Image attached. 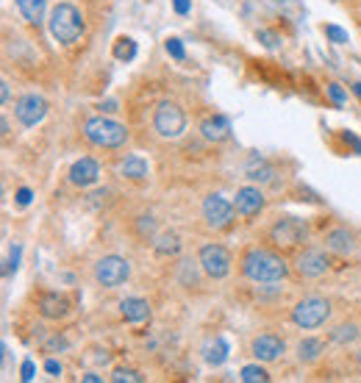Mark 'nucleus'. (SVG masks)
I'll return each instance as SVG.
<instances>
[{
  "mask_svg": "<svg viewBox=\"0 0 361 383\" xmlns=\"http://www.w3.org/2000/svg\"><path fill=\"white\" fill-rule=\"evenodd\" d=\"M131 278V264L122 256H103L95 264V281L103 289H117Z\"/></svg>",
  "mask_w": 361,
  "mask_h": 383,
  "instance_id": "1a4fd4ad",
  "label": "nucleus"
},
{
  "mask_svg": "<svg viewBox=\"0 0 361 383\" xmlns=\"http://www.w3.org/2000/svg\"><path fill=\"white\" fill-rule=\"evenodd\" d=\"M242 275H245L248 281H253V283L270 286V283L286 281L289 264H286L278 253H272V250H267V248H250V250L242 256Z\"/></svg>",
  "mask_w": 361,
  "mask_h": 383,
  "instance_id": "f257e3e1",
  "label": "nucleus"
},
{
  "mask_svg": "<svg viewBox=\"0 0 361 383\" xmlns=\"http://www.w3.org/2000/svg\"><path fill=\"white\" fill-rule=\"evenodd\" d=\"M114 56H117L120 61H131V58L136 56V42L128 39V36L117 39V45H114Z\"/></svg>",
  "mask_w": 361,
  "mask_h": 383,
  "instance_id": "bb28decb",
  "label": "nucleus"
},
{
  "mask_svg": "<svg viewBox=\"0 0 361 383\" xmlns=\"http://www.w3.org/2000/svg\"><path fill=\"white\" fill-rule=\"evenodd\" d=\"M325 36H328L333 45H344V42H347V31H342L339 25H325Z\"/></svg>",
  "mask_w": 361,
  "mask_h": 383,
  "instance_id": "c85d7f7f",
  "label": "nucleus"
},
{
  "mask_svg": "<svg viewBox=\"0 0 361 383\" xmlns=\"http://www.w3.org/2000/svg\"><path fill=\"white\" fill-rule=\"evenodd\" d=\"M239 377H242L245 383H267V380H270V372H267L264 366H259V364H248V366H242Z\"/></svg>",
  "mask_w": 361,
  "mask_h": 383,
  "instance_id": "a878e982",
  "label": "nucleus"
},
{
  "mask_svg": "<svg viewBox=\"0 0 361 383\" xmlns=\"http://www.w3.org/2000/svg\"><path fill=\"white\" fill-rule=\"evenodd\" d=\"M259 42H261L264 47L275 50V47L281 45V36H278V34H272V31H264V28H261V31H259Z\"/></svg>",
  "mask_w": 361,
  "mask_h": 383,
  "instance_id": "7c9ffc66",
  "label": "nucleus"
},
{
  "mask_svg": "<svg viewBox=\"0 0 361 383\" xmlns=\"http://www.w3.org/2000/svg\"><path fill=\"white\" fill-rule=\"evenodd\" d=\"M344 142H350V144L355 147V153H361V139H358V136H353V133H344Z\"/></svg>",
  "mask_w": 361,
  "mask_h": 383,
  "instance_id": "ea45409f",
  "label": "nucleus"
},
{
  "mask_svg": "<svg viewBox=\"0 0 361 383\" xmlns=\"http://www.w3.org/2000/svg\"><path fill=\"white\" fill-rule=\"evenodd\" d=\"M0 98H3V103H9V100H12V87H9V81L0 84Z\"/></svg>",
  "mask_w": 361,
  "mask_h": 383,
  "instance_id": "58836bf2",
  "label": "nucleus"
},
{
  "mask_svg": "<svg viewBox=\"0 0 361 383\" xmlns=\"http://www.w3.org/2000/svg\"><path fill=\"white\" fill-rule=\"evenodd\" d=\"M84 136L95 147H106V150H117V147H122L128 142L125 125H120L117 120H109V117H92V120H87Z\"/></svg>",
  "mask_w": 361,
  "mask_h": 383,
  "instance_id": "7ed1b4c3",
  "label": "nucleus"
},
{
  "mask_svg": "<svg viewBox=\"0 0 361 383\" xmlns=\"http://www.w3.org/2000/svg\"><path fill=\"white\" fill-rule=\"evenodd\" d=\"M45 372L53 375V377H58V375H61V364H58L56 358H47V361H45Z\"/></svg>",
  "mask_w": 361,
  "mask_h": 383,
  "instance_id": "72a5a7b5",
  "label": "nucleus"
},
{
  "mask_svg": "<svg viewBox=\"0 0 361 383\" xmlns=\"http://www.w3.org/2000/svg\"><path fill=\"white\" fill-rule=\"evenodd\" d=\"M167 53L173 56V58H178V61H184V56H186V50H184V45H181V39H167Z\"/></svg>",
  "mask_w": 361,
  "mask_h": 383,
  "instance_id": "2f4dec72",
  "label": "nucleus"
},
{
  "mask_svg": "<svg viewBox=\"0 0 361 383\" xmlns=\"http://www.w3.org/2000/svg\"><path fill=\"white\" fill-rule=\"evenodd\" d=\"M328 95H331V100H333L336 106H342V103L347 100V95H344V89H342L339 84H331V87H328Z\"/></svg>",
  "mask_w": 361,
  "mask_h": 383,
  "instance_id": "473e14b6",
  "label": "nucleus"
},
{
  "mask_svg": "<svg viewBox=\"0 0 361 383\" xmlns=\"http://www.w3.org/2000/svg\"><path fill=\"white\" fill-rule=\"evenodd\" d=\"M328 317H331V303L325 297H306L292 309V322L303 331H314L325 325Z\"/></svg>",
  "mask_w": 361,
  "mask_h": 383,
  "instance_id": "39448f33",
  "label": "nucleus"
},
{
  "mask_svg": "<svg viewBox=\"0 0 361 383\" xmlns=\"http://www.w3.org/2000/svg\"><path fill=\"white\" fill-rule=\"evenodd\" d=\"M20 372H23V380H34V372H36L34 361H31V358H25V361H23V369H20Z\"/></svg>",
  "mask_w": 361,
  "mask_h": 383,
  "instance_id": "f704fd0d",
  "label": "nucleus"
},
{
  "mask_svg": "<svg viewBox=\"0 0 361 383\" xmlns=\"http://www.w3.org/2000/svg\"><path fill=\"white\" fill-rule=\"evenodd\" d=\"M358 325H339V328H333L331 331V342H336V344H350V342H355L358 339Z\"/></svg>",
  "mask_w": 361,
  "mask_h": 383,
  "instance_id": "393cba45",
  "label": "nucleus"
},
{
  "mask_svg": "<svg viewBox=\"0 0 361 383\" xmlns=\"http://www.w3.org/2000/svg\"><path fill=\"white\" fill-rule=\"evenodd\" d=\"M197 264H200V270H203L208 278L223 281V278H228L234 259H231V253H228L223 245H203L200 253H197Z\"/></svg>",
  "mask_w": 361,
  "mask_h": 383,
  "instance_id": "6e6552de",
  "label": "nucleus"
},
{
  "mask_svg": "<svg viewBox=\"0 0 361 383\" xmlns=\"http://www.w3.org/2000/svg\"><path fill=\"white\" fill-rule=\"evenodd\" d=\"M203 358H206V364L208 366H220V364H226V358H228V344H226V339H211V342H206V347H203Z\"/></svg>",
  "mask_w": 361,
  "mask_h": 383,
  "instance_id": "4be33fe9",
  "label": "nucleus"
},
{
  "mask_svg": "<svg viewBox=\"0 0 361 383\" xmlns=\"http://www.w3.org/2000/svg\"><path fill=\"white\" fill-rule=\"evenodd\" d=\"M325 248L336 256H353L355 239H353V234L347 231V228H333V231L325 237Z\"/></svg>",
  "mask_w": 361,
  "mask_h": 383,
  "instance_id": "f3484780",
  "label": "nucleus"
},
{
  "mask_svg": "<svg viewBox=\"0 0 361 383\" xmlns=\"http://www.w3.org/2000/svg\"><path fill=\"white\" fill-rule=\"evenodd\" d=\"M245 175H248L250 181L270 184V181L275 178V170H272V164H270L267 159H261V156H250V162H248V167H245Z\"/></svg>",
  "mask_w": 361,
  "mask_h": 383,
  "instance_id": "6ab92c4d",
  "label": "nucleus"
},
{
  "mask_svg": "<svg viewBox=\"0 0 361 383\" xmlns=\"http://www.w3.org/2000/svg\"><path fill=\"white\" fill-rule=\"evenodd\" d=\"M100 111H106V114H114V111H117V103H114V100H106V103H100Z\"/></svg>",
  "mask_w": 361,
  "mask_h": 383,
  "instance_id": "a19ab883",
  "label": "nucleus"
},
{
  "mask_svg": "<svg viewBox=\"0 0 361 383\" xmlns=\"http://www.w3.org/2000/svg\"><path fill=\"white\" fill-rule=\"evenodd\" d=\"M173 9L178 14H189V0H173Z\"/></svg>",
  "mask_w": 361,
  "mask_h": 383,
  "instance_id": "e433bc0d",
  "label": "nucleus"
},
{
  "mask_svg": "<svg viewBox=\"0 0 361 383\" xmlns=\"http://www.w3.org/2000/svg\"><path fill=\"white\" fill-rule=\"evenodd\" d=\"M322 353H325V344L314 336H306L298 342V361H303V364H314Z\"/></svg>",
  "mask_w": 361,
  "mask_h": 383,
  "instance_id": "5701e85b",
  "label": "nucleus"
},
{
  "mask_svg": "<svg viewBox=\"0 0 361 383\" xmlns=\"http://www.w3.org/2000/svg\"><path fill=\"white\" fill-rule=\"evenodd\" d=\"M120 314H122L125 322L139 325L144 320H151V305H148V300H142V297H125L120 303Z\"/></svg>",
  "mask_w": 361,
  "mask_h": 383,
  "instance_id": "dca6fc26",
  "label": "nucleus"
},
{
  "mask_svg": "<svg viewBox=\"0 0 361 383\" xmlns=\"http://www.w3.org/2000/svg\"><path fill=\"white\" fill-rule=\"evenodd\" d=\"M153 128L164 139H178L186 131V114H184V109L178 103H173V100H162L156 106V114H153Z\"/></svg>",
  "mask_w": 361,
  "mask_h": 383,
  "instance_id": "423d86ee",
  "label": "nucleus"
},
{
  "mask_svg": "<svg viewBox=\"0 0 361 383\" xmlns=\"http://www.w3.org/2000/svg\"><path fill=\"white\" fill-rule=\"evenodd\" d=\"M84 380H87V383H100L103 377H100V375H95V372H87V375H84Z\"/></svg>",
  "mask_w": 361,
  "mask_h": 383,
  "instance_id": "79ce46f5",
  "label": "nucleus"
},
{
  "mask_svg": "<svg viewBox=\"0 0 361 383\" xmlns=\"http://www.w3.org/2000/svg\"><path fill=\"white\" fill-rule=\"evenodd\" d=\"M69 309H72L69 297H64V294H58V292H50V294H45V297L39 300V311H42V317H47V320H64V317L69 314Z\"/></svg>",
  "mask_w": 361,
  "mask_h": 383,
  "instance_id": "2eb2a0df",
  "label": "nucleus"
},
{
  "mask_svg": "<svg viewBox=\"0 0 361 383\" xmlns=\"http://www.w3.org/2000/svg\"><path fill=\"white\" fill-rule=\"evenodd\" d=\"M200 133L208 139V142H223V139H228L231 136V122L226 120V117H208V120H203V125H200Z\"/></svg>",
  "mask_w": 361,
  "mask_h": 383,
  "instance_id": "a211bd4d",
  "label": "nucleus"
},
{
  "mask_svg": "<svg viewBox=\"0 0 361 383\" xmlns=\"http://www.w3.org/2000/svg\"><path fill=\"white\" fill-rule=\"evenodd\" d=\"M295 264H298V272L303 278H320L331 270V259L325 250H303Z\"/></svg>",
  "mask_w": 361,
  "mask_h": 383,
  "instance_id": "9b49d317",
  "label": "nucleus"
},
{
  "mask_svg": "<svg viewBox=\"0 0 361 383\" xmlns=\"http://www.w3.org/2000/svg\"><path fill=\"white\" fill-rule=\"evenodd\" d=\"M234 208L239 217H256L261 208H264V195L259 186H242L237 189V197H234Z\"/></svg>",
  "mask_w": 361,
  "mask_h": 383,
  "instance_id": "ddd939ff",
  "label": "nucleus"
},
{
  "mask_svg": "<svg viewBox=\"0 0 361 383\" xmlns=\"http://www.w3.org/2000/svg\"><path fill=\"white\" fill-rule=\"evenodd\" d=\"M0 128H3V136H9V133H12V125H9V120H6V117L0 120Z\"/></svg>",
  "mask_w": 361,
  "mask_h": 383,
  "instance_id": "37998d69",
  "label": "nucleus"
},
{
  "mask_svg": "<svg viewBox=\"0 0 361 383\" xmlns=\"http://www.w3.org/2000/svg\"><path fill=\"white\" fill-rule=\"evenodd\" d=\"M250 350H253L256 361H264V364H270V361H275V358H281V355L286 353V344H283V339H281V336L261 333V336H256V339H253Z\"/></svg>",
  "mask_w": 361,
  "mask_h": 383,
  "instance_id": "f8f14e48",
  "label": "nucleus"
},
{
  "mask_svg": "<svg viewBox=\"0 0 361 383\" xmlns=\"http://www.w3.org/2000/svg\"><path fill=\"white\" fill-rule=\"evenodd\" d=\"M153 250L159 256H178L181 253V237L173 231H164L159 237H153Z\"/></svg>",
  "mask_w": 361,
  "mask_h": 383,
  "instance_id": "b1692460",
  "label": "nucleus"
},
{
  "mask_svg": "<svg viewBox=\"0 0 361 383\" xmlns=\"http://www.w3.org/2000/svg\"><path fill=\"white\" fill-rule=\"evenodd\" d=\"M353 92H355V95L361 98V84H353Z\"/></svg>",
  "mask_w": 361,
  "mask_h": 383,
  "instance_id": "c03bdc74",
  "label": "nucleus"
},
{
  "mask_svg": "<svg viewBox=\"0 0 361 383\" xmlns=\"http://www.w3.org/2000/svg\"><path fill=\"white\" fill-rule=\"evenodd\" d=\"M355 361H358V366H361V350H358V353H355Z\"/></svg>",
  "mask_w": 361,
  "mask_h": 383,
  "instance_id": "a18cd8bd",
  "label": "nucleus"
},
{
  "mask_svg": "<svg viewBox=\"0 0 361 383\" xmlns=\"http://www.w3.org/2000/svg\"><path fill=\"white\" fill-rule=\"evenodd\" d=\"M17 259H20V248L12 250V259H9V264H6V275H9L12 270H17Z\"/></svg>",
  "mask_w": 361,
  "mask_h": 383,
  "instance_id": "4c0bfd02",
  "label": "nucleus"
},
{
  "mask_svg": "<svg viewBox=\"0 0 361 383\" xmlns=\"http://www.w3.org/2000/svg\"><path fill=\"white\" fill-rule=\"evenodd\" d=\"M203 219L208 228H214V231H228L237 219V208L223 195H208L203 200Z\"/></svg>",
  "mask_w": 361,
  "mask_h": 383,
  "instance_id": "0eeeda50",
  "label": "nucleus"
},
{
  "mask_svg": "<svg viewBox=\"0 0 361 383\" xmlns=\"http://www.w3.org/2000/svg\"><path fill=\"white\" fill-rule=\"evenodd\" d=\"M14 114H17V120H20V125H25V128H34V125H39L42 120H45V114H47V100L42 98V95H23L20 100H17V106H14Z\"/></svg>",
  "mask_w": 361,
  "mask_h": 383,
  "instance_id": "9d476101",
  "label": "nucleus"
},
{
  "mask_svg": "<svg viewBox=\"0 0 361 383\" xmlns=\"http://www.w3.org/2000/svg\"><path fill=\"white\" fill-rule=\"evenodd\" d=\"M139 231H142V237H156V219L153 217H139Z\"/></svg>",
  "mask_w": 361,
  "mask_h": 383,
  "instance_id": "c756f323",
  "label": "nucleus"
},
{
  "mask_svg": "<svg viewBox=\"0 0 361 383\" xmlns=\"http://www.w3.org/2000/svg\"><path fill=\"white\" fill-rule=\"evenodd\" d=\"M306 237H309V222L300 217H281L270 228V242L275 248H283V250H292V248L303 245Z\"/></svg>",
  "mask_w": 361,
  "mask_h": 383,
  "instance_id": "20e7f679",
  "label": "nucleus"
},
{
  "mask_svg": "<svg viewBox=\"0 0 361 383\" xmlns=\"http://www.w3.org/2000/svg\"><path fill=\"white\" fill-rule=\"evenodd\" d=\"M148 162H144L142 156H128L125 162H120V175L128 178V181H144L148 178Z\"/></svg>",
  "mask_w": 361,
  "mask_h": 383,
  "instance_id": "412c9836",
  "label": "nucleus"
},
{
  "mask_svg": "<svg viewBox=\"0 0 361 383\" xmlns=\"http://www.w3.org/2000/svg\"><path fill=\"white\" fill-rule=\"evenodd\" d=\"M17 3V12L23 14V20L28 25H42L45 20V3L47 0H14Z\"/></svg>",
  "mask_w": 361,
  "mask_h": 383,
  "instance_id": "aec40b11",
  "label": "nucleus"
},
{
  "mask_svg": "<svg viewBox=\"0 0 361 383\" xmlns=\"http://www.w3.org/2000/svg\"><path fill=\"white\" fill-rule=\"evenodd\" d=\"M47 28H50V34H53L56 42L72 45V42H78L81 34H84V17H81V12L72 6V3H58L50 12Z\"/></svg>",
  "mask_w": 361,
  "mask_h": 383,
  "instance_id": "f03ea898",
  "label": "nucleus"
},
{
  "mask_svg": "<svg viewBox=\"0 0 361 383\" xmlns=\"http://www.w3.org/2000/svg\"><path fill=\"white\" fill-rule=\"evenodd\" d=\"M28 203H31V189L28 186L17 189V206H28Z\"/></svg>",
  "mask_w": 361,
  "mask_h": 383,
  "instance_id": "c9c22d12",
  "label": "nucleus"
},
{
  "mask_svg": "<svg viewBox=\"0 0 361 383\" xmlns=\"http://www.w3.org/2000/svg\"><path fill=\"white\" fill-rule=\"evenodd\" d=\"M111 380L114 383H142L144 377L136 372V369H128V366H117L114 372H111Z\"/></svg>",
  "mask_w": 361,
  "mask_h": 383,
  "instance_id": "cd10ccee",
  "label": "nucleus"
},
{
  "mask_svg": "<svg viewBox=\"0 0 361 383\" xmlns=\"http://www.w3.org/2000/svg\"><path fill=\"white\" fill-rule=\"evenodd\" d=\"M98 178H100V164L95 159H78L69 167V181L76 186H81V189L98 184Z\"/></svg>",
  "mask_w": 361,
  "mask_h": 383,
  "instance_id": "4468645a",
  "label": "nucleus"
}]
</instances>
